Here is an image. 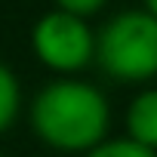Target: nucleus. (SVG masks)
I'll return each mask as SVG.
<instances>
[{
	"mask_svg": "<svg viewBox=\"0 0 157 157\" xmlns=\"http://www.w3.org/2000/svg\"><path fill=\"white\" fill-rule=\"evenodd\" d=\"M142 10H145L148 16H154V19H157V0H142Z\"/></svg>",
	"mask_w": 157,
	"mask_h": 157,
	"instance_id": "6e6552de",
	"label": "nucleus"
},
{
	"mask_svg": "<svg viewBox=\"0 0 157 157\" xmlns=\"http://www.w3.org/2000/svg\"><path fill=\"white\" fill-rule=\"evenodd\" d=\"M28 123L49 151L86 154L111 132V102L83 77H52L34 93Z\"/></svg>",
	"mask_w": 157,
	"mask_h": 157,
	"instance_id": "f257e3e1",
	"label": "nucleus"
},
{
	"mask_svg": "<svg viewBox=\"0 0 157 157\" xmlns=\"http://www.w3.org/2000/svg\"><path fill=\"white\" fill-rule=\"evenodd\" d=\"M80 157H157V151H151V148H145L126 136H108Z\"/></svg>",
	"mask_w": 157,
	"mask_h": 157,
	"instance_id": "423d86ee",
	"label": "nucleus"
},
{
	"mask_svg": "<svg viewBox=\"0 0 157 157\" xmlns=\"http://www.w3.org/2000/svg\"><path fill=\"white\" fill-rule=\"evenodd\" d=\"M105 3H108V0H52V10L80 16V19H93L96 13L105 10Z\"/></svg>",
	"mask_w": 157,
	"mask_h": 157,
	"instance_id": "0eeeda50",
	"label": "nucleus"
},
{
	"mask_svg": "<svg viewBox=\"0 0 157 157\" xmlns=\"http://www.w3.org/2000/svg\"><path fill=\"white\" fill-rule=\"evenodd\" d=\"M0 157H6V154H0Z\"/></svg>",
	"mask_w": 157,
	"mask_h": 157,
	"instance_id": "1a4fd4ad",
	"label": "nucleus"
},
{
	"mask_svg": "<svg viewBox=\"0 0 157 157\" xmlns=\"http://www.w3.org/2000/svg\"><path fill=\"white\" fill-rule=\"evenodd\" d=\"M31 52L56 77H80L96 59V31L90 19L49 10L31 25Z\"/></svg>",
	"mask_w": 157,
	"mask_h": 157,
	"instance_id": "7ed1b4c3",
	"label": "nucleus"
},
{
	"mask_svg": "<svg viewBox=\"0 0 157 157\" xmlns=\"http://www.w3.org/2000/svg\"><path fill=\"white\" fill-rule=\"evenodd\" d=\"M117 83H148L157 77V19L145 10H123L96 31V59Z\"/></svg>",
	"mask_w": 157,
	"mask_h": 157,
	"instance_id": "f03ea898",
	"label": "nucleus"
},
{
	"mask_svg": "<svg viewBox=\"0 0 157 157\" xmlns=\"http://www.w3.org/2000/svg\"><path fill=\"white\" fill-rule=\"evenodd\" d=\"M22 114V83L16 71L0 59V136L10 132Z\"/></svg>",
	"mask_w": 157,
	"mask_h": 157,
	"instance_id": "39448f33",
	"label": "nucleus"
},
{
	"mask_svg": "<svg viewBox=\"0 0 157 157\" xmlns=\"http://www.w3.org/2000/svg\"><path fill=\"white\" fill-rule=\"evenodd\" d=\"M123 126H126V139L157 151V86H145L129 99Z\"/></svg>",
	"mask_w": 157,
	"mask_h": 157,
	"instance_id": "20e7f679",
	"label": "nucleus"
}]
</instances>
